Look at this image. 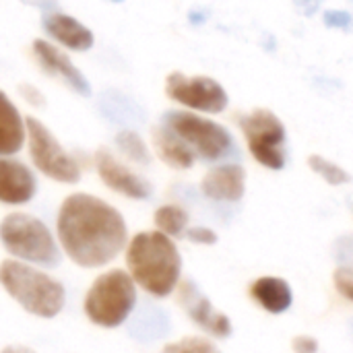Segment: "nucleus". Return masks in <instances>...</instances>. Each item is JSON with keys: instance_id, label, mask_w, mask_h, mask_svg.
Masks as SVG:
<instances>
[{"instance_id": "9b49d317", "label": "nucleus", "mask_w": 353, "mask_h": 353, "mask_svg": "<svg viewBox=\"0 0 353 353\" xmlns=\"http://www.w3.org/2000/svg\"><path fill=\"white\" fill-rule=\"evenodd\" d=\"M93 161H95L99 180L112 192L122 194L132 201H147L153 194V186L134 170H130L124 161H120L114 153H110L105 147L95 151Z\"/></svg>"}, {"instance_id": "423d86ee", "label": "nucleus", "mask_w": 353, "mask_h": 353, "mask_svg": "<svg viewBox=\"0 0 353 353\" xmlns=\"http://www.w3.org/2000/svg\"><path fill=\"white\" fill-rule=\"evenodd\" d=\"M174 130L203 161H221L238 153L234 134L219 122L199 116L190 110H170L163 114V122Z\"/></svg>"}, {"instance_id": "5701e85b", "label": "nucleus", "mask_w": 353, "mask_h": 353, "mask_svg": "<svg viewBox=\"0 0 353 353\" xmlns=\"http://www.w3.org/2000/svg\"><path fill=\"white\" fill-rule=\"evenodd\" d=\"M323 23L329 29H350L353 25V14L350 10L341 8H329L323 12Z\"/></svg>"}, {"instance_id": "c756f323", "label": "nucleus", "mask_w": 353, "mask_h": 353, "mask_svg": "<svg viewBox=\"0 0 353 353\" xmlns=\"http://www.w3.org/2000/svg\"><path fill=\"white\" fill-rule=\"evenodd\" d=\"M112 2H122V0H112Z\"/></svg>"}, {"instance_id": "7c9ffc66", "label": "nucleus", "mask_w": 353, "mask_h": 353, "mask_svg": "<svg viewBox=\"0 0 353 353\" xmlns=\"http://www.w3.org/2000/svg\"><path fill=\"white\" fill-rule=\"evenodd\" d=\"M352 329H353V323H352Z\"/></svg>"}, {"instance_id": "bb28decb", "label": "nucleus", "mask_w": 353, "mask_h": 353, "mask_svg": "<svg viewBox=\"0 0 353 353\" xmlns=\"http://www.w3.org/2000/svg\"><path fill=\"white\" fill-rule=\"evenodd\" d=\"M292 350H294V353H316L319 352V341L314 337L300 335V337L294 339Z\"/></svg>"}, {"instance_id": "cd10ccee", "label": "nucleus", "mask_w": 353, "mask_h": 353, "mask_svg": "<svg viewBox=\"0 0 353 353\" xmlns=\"http://www.w3.org/2000/svg\"><path fill=\"white\" fill-rule=\"evenodd\" d=\"M0 353H37L35 350H31V347H27V345H14V343H10V345H4Z\"/></svg>"}, {"instance_id": "39448f33", "label": "nucleus", "mask_w": 353, "mask_h": 353, "mask_svg": "<svg viewBox=\"0 0 353 353\" xmlns=\"http://www.w3.org/2000/svg\"><path fill=\"white\" fill-rule=\"evenodd\" d=\"M0 244L10 259L41 269H54L62 261L56 234L35 215L14 211L0 221Z\"/></svg>"}, {"instance_id": "393cba45", "label": "nucleus", "mask_w": 353, "mask_h": 353, "mask_svg": "<svg viewBox=\"0 0 353 353\" xmlns=\"http://www.w3.org/2000/svg\"><path fill=\"white\" fill-rule=\"evenodd\" d=\"M333 281H335V288H337V292H339L343 298H347L350 302H353V275L352 273H350V271H345V269H341V271H337V273H335Z\"/></svg>"}, {"instance_id": "c85d7f7f", "label": "nucleus", "mask_w": 353, "mask_h": 353, "mask_svg": "<svg viewBox=\"0 0 353 353\" xmlns=\"http://www.w3.org/2000/svg\"><path fill=\"white\" fill-rule=\"evenodd\" d=\"M319 2H321V0H296V4H298V6H304L308 14L314 12V10L319 8Z\"/></svg>"}, {"instance_id": "aec40b11", "label": "nucleus", "mask_w": 353, "mask_h": 353, "mask_svg": "<svg viewBox=\"0 0 353 353\" xmlns=\"http://www.w3.org/2000/svg\"><path fill=\"white\" fill-rule=\"evenodd\" d=\"M118 151L132 163L137 165H149L151 163V151L145 143V139L137 132V130H130V128H124L116 134L114 139Z\"/></svg>"}, {"instance_id": "f3484780", "label": "nucleus", "mask_w": 353, "mask_h": 353, "mask_svg": "<svg viewBox=\"0 0 353 353\" xmlns=\"http://www.w3.org/2000/svg\"><path fill=\"white\" fill-rule=\"evenodd\" d=\"M151 143L157 157L172 170H190L196 161L190 147L165 124H159L151 132Z\"/></svg>"}, {"instance_id": "2eb2a0df", "label": "nucleus", "mask_w": 353, "mask_h": 353, "mask_svg": "<svg viewBox=\"0 0 353 353\" xmlns=\"http://www.w3.org/2000/svg\"><path fill=\"white\" fill-rule=\"evenodd\" d=\"M41 27L56 43L72 52H87L95 43L93 31L87 25H83L77 17L66 12H58V10L46 12L41 17Z\"/></svg>"}, {"instance_id": "ddd939ff", "label": "nucleus", "mask_w": 353, "mask_h": 353, "mask_svg": "<svg viewBox=\"0 0 353 353\" xmlns=\"http://www.w3.org/2000/svg\"><path fill=\"white\" fill-rule=\"evenodd\" d=\"M37 194V178L29 165L12 157H0V203L8 207L27 205Z\"/></svg>"}, {"instance_id": "a211bd4d", "label": "nucleus", "mask_w": 353, "mask_h": 353, "mask_svg": "<svg viewBox=\"0 0 353 353\" xmlns=\"http://www.w3.org/2000/svg\"><path fill=\"white\" fill-rule=\"evenodd\" d=\"M252 300L271 314H281L292 308L294 294L285 279L281 277H261L250 285Z\"/></svg>"}, {"instance_id": "0eeeda50", "label": "nucleus", "mask_w": 353, "mask_h": 353, "mask_svg": "<svg viewBox=\"0 0 353 353\" xmlns=\"http://www.w3.org/2000/svg\"><path fill=\"white\" fill-rule=\"evenodd\" d=\"M238 126L254 161L273 172H281L288 165V128L275 112L256 108L242 114Z\"/></svg>"}, {"instance_id": "dca6fc26", "label": "nucleus", "mask_w": 353, "mask_h": 353, "mask_svg": "<svg viewBox=\"0 0 353 353\" xmlns=\"http://www.w3.org/2000/svg\"><path fill=\"white\" fill-rule=\"evenodd\" d=\"M27 141L25 118L12 99L0 89V157H10L23 149Z\"/></svg>"}, {"instance_id": "9d476101", "label": "nucleus", "mask_w": 353, "mask_h": 353, "mask_svg": "<svg viewBox=\"0 0 353 353\" xmlns=\"http://www.w3.org/2000/svg\"><path fill=\"white\" fill-rule=\"evenodd\" d=\"M176 292H178L180 306L184 308L188 319L199 329H203L205 333H209L211 337H217V339H228L234 333L230 316H225L223 312L215 310L211 300L196 288L194 281H190V279L180 281Z\"/></svg>"}, {"instance_id": "412c9836", "label": "nucleus", "mask_w": 353, "mask_h": 353, "mask_svg": "<svg viewBox=\"0 0 353 353\" xmlns=\"http://www.w3.org/2000/svg\"><path fill=\"white\" fill-rule=\"evenodd\" d=\"M308 165L316 176H321L331 186H343V184L352 182V174L345 168H341L339 163H335V161H331V159H327V157H323L319 153L308 157Z\"/></svg>"}, {"instance_id": "4be33fe9", "label": "nucleus", "mask_w": 353, "mask_h": 353, "mask_svg": "<svg viewBox=\"0 0 353 353\" xmlns=\"http://www.w3.org/2000/svg\"><path fill=\"white\" fill-rule=\"evenodd\" d=\"M161 353H221L219 347L207 337H182L178 341H170L161 347Z\"/></svg>"}, {"instance_id": "7ed1b4c3", "label": "nucleus", "mask_w": 353, "mask_h": 353, "mask_svg": "<svg viewBox=\"0 0 353 353\" xmlns=\"http://www.w3.org/2000/svg\"><path fill=\"white\" fill-rule=\"evenodd\" d=\"M0 288L27 314L43 321L56 319L66 304L62 281L41 267L21 263L17 259L0 261Z\"/></svg>"}, {"instance_id": "6e6552de", "label": "nucleus", "mask_w": 353, "mask_h": 353, "mask_svg": "<svg viewBox=\"0 0 353 353\" xmlns=\"http://www.w3.org/2000/svg\"><path fill=\"white\" fill-rule=\"evenodd\" d=\"M25 128L33 168L58 184H77L83 176L81 163L72 153H68L60 145L54 132L35 116L25 118Z\"/></svg>"}, {"instance_id": "6ab92c4d", "label": "nucleus", "mask_w": 353, "mask_h": 353, "mask_svg": "<svg viewBox=\"0 0 353 353\" xmlns=\"http://www.w3.org/2000/svg\"><path fill=\"white\" fill-rule=\"evenodd\" d=\"M153 223H155V230L170 236V238H180L184 236V232L188 230V223H190V215L184 207L180 205H161L155 209L153 213Z\"/></svg>"}, {"instance_id": "a878e982", "label": "nucleus", "mask_w": 353, "mask_h": 353, "mask_svg": "<svg viewBox=\"0 0 353 353\" xmlns=\"http://www.w3.org/2000/svg\"><path fill=\"white\" fill-rule=\"evenodd\" d=\"M19 91H21V95H23V99H25L27 103H33L35 108H43V105H46L43 95H41V91H39L37 87L23 83V85L19 87Z\"/></svg>"}, {"instance_id": "1a4fd4ad", "label": "nucleus", "mask_w": 353, "mask_h": 353, "mask_svg": "<svg viewBox=\"0 0 353 353\" xmlns=\"http://www.w3.org/2000/svg\"><path fill=\"white\" fill-rule=\"evenodd\" d=\"M165 93L172 101L184 105L190 112L221 114L230 105V95L223 85L205 74L186 77L178 70L170 72L165 79Z\"/></svg>"}, {"instance_id": "4468645a", "label": "nucleus", "mask_w": 353, "mask_h": 353, "mask_svg": "<svg viewBox=\"0 0 353 353\" xmlns=\"http://www.w3.org/2000/svg\"><path fill=\"white\" fill-rule=\"evenodd\" d=\"M201 192L215 203H238L246 192V170L240 163H219L203 176Z\"/></svg>"}, {"instance_id": "20e7f679", "label": "nucleus", "mask_w": 353, "mask_h": 353, "mask_svg": "<svg viewBox=\"0 0 353 353\" xmlns=\"http://www.w3.org/2000/svg\"><path fill=\"white\" fill-rule=\"evenodd\" d=\"M139 288L126 269H108L99 273L85 292L83 312L99 329H118L134 312Z\"/></svg>"}, {"instance_id": "f257e3e1", "label": "nucleus", "mask_w": 353, "mask_h": 353, "mask_svg": "<svg viewBox=\"0 0 353 353\" xmlns=\"http://www.w3.org/2000/svg\"><path fill=\"white\" fill-rule=\"evenodd\" d=\"M56 240L72 265L103 269L124 252L128 225L108 201L89 192H72L58 207Z\"/></svg>"}, {"instance_id": "f03ea898", "label": "nucleus", "mask_w": 353, "mask_h": 353, "mask_svg": "<svg viewBox=\"0 0 353 353\" xmlns=\"http://www.w3.org/2000/svg\"><path fill=\"white\" fill-rule=\"evenodd\" d=\"M124 263L137 288L157 300L172 296L182 281V254L174 238L157 230L139 232L128 238Z\"/></svg>"}, {"instance_id": "f8f14e48", "label": "nucleus", "mask_w": 353, "mask_h": 353, "mask_svg": "<svg viewBox=\"0 0 353 353\" xmlns=\"http://www.w3.org/2000/svg\"><path fill=\"white\" fill-rule=\"evenodd\" d=\"M33 56L39 62L41 70L46 74L58 77L64 85H68L77 95L81 97H91V83L89 79L74 66L70 56L62 52L56 43H50L46 39H35L33 41Z\"/></svg>"}, {"instance_id": "b1692460", "label": "nucleus", "mask_w": 353, "mask_h": 353, "mask_svg": "<svg viewBox=\"0 0 353 353\" xmlns=\"http://www.w3.org/2000/svg\"><path fill=\"white\" fill-rule=\"evenodd\" d=\"M184 236H186V240L188 242H192V244H201V246H213V244H217V234L211 230V228H207V225H194V228H188L186 232H184Z\"/></svg>"}]
</instances>
